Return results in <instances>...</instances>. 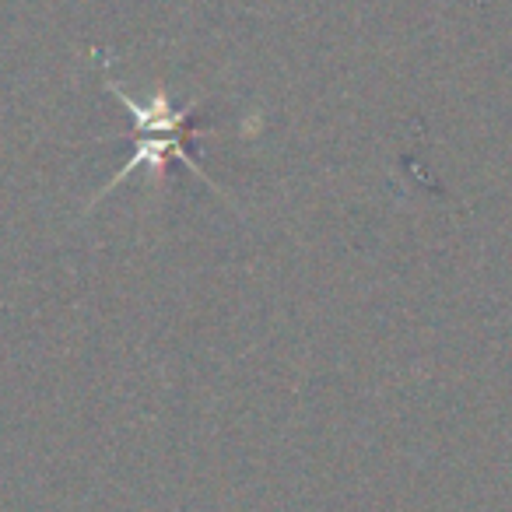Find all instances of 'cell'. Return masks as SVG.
<instances>
[{
    "instance_id": "cell-1",
    "label": "cell",
    "mask_w": 512,
    "mask_h": 512,
    "mask_svg": "<svg viewBox=\"0 0 512 512\" xmlns=\"http://www.w3.org/2000/svg\"><path fill=\"white\" fill-rule=\"evenodd\" d=\"M106 88L123 102V109L134 116L137 148H134V155H130V162L116 172V179H109V186L99 193V197H106L113 186H120L123 179H127L134 169H141V165H151V172H155V176H165V165H169V162L186 165V169H190L200 183H207L211 190H218V183H214V179L197 165V158L190 155V137L200 134V127L193 123L197 106H176V102H172L165 92L151 95V102H137V99H130V95L123 92L113 78H106Z\"/></svg>"
}]
</instances>
